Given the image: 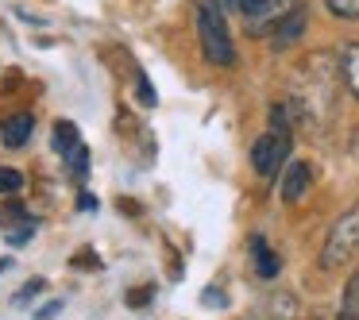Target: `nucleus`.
I'll return each instance as SVG.
<instances>
[{"label": "nucleus", "mask_w": 359, "mask_h": 320, "mask_svg": "<svg viewBox=\"0 0 359 320\" xmlns=\"http://www.w3.org/2000/svg\"><path fill=\"white\" fill-rule=\"evenodd\" d=\"M55 151L62 155V162L70 166L74 178L86 181V174H89V147L81 143L78 127H74L70 120H58V124H55Z\"/></svg>", "instance_id": "39448f33"}, {"label": "nucleus", "mask_w": 359, "mask_h": 320, "mask_svg": "<svg viewBox=\"0 0 359 320\" xmlns=\"http://www.w3.org/2000/svg\"><path fill=\"white\" fill-rule=\"evenodd\" d=\"M78 209H81V212H93V209H97V197H93V193H81V197H78Z\"/></svg>", "instance_id": "aec40b11"}, {"label": "nucleus", "mask_w": 359, "mask_h": 320, "mask_svg": "<svg viewBox=\"0 0 359 320\" xmlns=\"http://www.w3.org/2000/svg\"><path fill=\"white\" fill-rule=\"evenodd\" d=\"M70 266L74 270H101V255H97L93 247H86V251H78V255L70 258Z\"/></svg>", "instance_id": "2eb2a0df"}, {"label": "nucleus", "mask_w": 359, "mask_h": 320, "mask_svg": "<svg viewBox=\"0 0 359 320\" xmlns=\"http://www.w3.org/2000/svg\"><path fill=\"white\" fill-rule=\"evenodd\" d=\"M251 263H255L259 278H274V274L282 270V258H278V251L266 243V235H251Z\"/></svg>", "instance_id": "1a4fd4ad"}, {"label": "nucleus", "mask_w": 359, "mask_h": 320, "mask_svg": "<svg viewBox=\"0 0 359 320\" xmlns=\"http://www.w3.org/2000/svg\"><path fill=\"white\" fill-rule=\"evenodd\" d=\"M58 309H62V301H55V305H47V309H39V320H50Z\"/></svg>", "instance_id": "412c9836"}, {"label": "nucleus", "mask_w": 359, "mask_h": 320, "mask_svg": "<svg viewBox=\"0 0 359 320\" xmlns=\"http://www.w3.org/2000/svg\"><path fill=\"white\" fill-rule=\"evenodd\" d=\"M224 4H228L232 12H243V4H248V0H224Z\"/></svg>", "instance_id": "4be33fe9"}, {"label": "nucleus", "mask_w": 359, "mask_h": 320, "mask_svg": "<svg viewBox=\"0 0 359 320\" xmlns=\"http://www.w3.org/2000/svg\"><path fill=\"white\" fill-rule=\"evenodd\" d=\"M20 186H24V174L12 166H0V193H16Z\"/></svg>", "instance_id": "dca6fc26"}, {"label": "nucleus", "mask_w": 359, "mask_h": 320, "mask_svg": "<svg viewBox=\"0 0 359 320\" xmlns=\"http://www.w3.org/2000/svg\"><path fill=\"white\" fill-rule=\"evenodd\" d=\"M328 12L340 20H359V0H325Z\"/></svg>", "instance_id": "4468645a"}, {"label": "nucleus", "mask_w": 359, "mask_h": 320, "mask_svg": "<svg viewBox=\"0 0 359 320\" xmlns=\"http://www.w3.org/2000/svg\"><path fill=\"white\" fill-rule=\"evenodd\" d=\"M201 305H205V309H220V305H228V297H224V289H205V293H201Z\"/></svg>", "instance_id": "6ab92c4d"}, {"label": "nucleus", "mask_w": 359, "mask_h": 320, "mask_svg": "<svg viewBox=\"0 0 359 320\" xmlns=\"http://www.w3.org/2000/svg\"><path fill=\"white\" fill-rule=\"evenodd\" d=\"M197 35H201V50L212 66L236 62V47H232V35H228V20H224L220 0H197Z\"/></svg>", "instance_id": "f257e3e1"}, {"label": "nucleus", "mask_w": 359, "mask_h": 320, "mask_svg": "<svg viewBox=\"0 0 359 320\" xmlns=\"http://www.w3.org/2000/svg\"><path fill=\"white\" fill-rule=\"evenodd\" d=\"M35 132V116L32 112H12L8 120H4V127H0V139H4V147H24L27 139H32Z\"/></svg>", "instance_id": "6e6552de"}, {"label": "nucleus", "mask_w": 359, "mask_h": 320, "mask_svg": "<svg viewBox=\"0 0 359 320\" xmlns=\"http://www.w3.org/2000/svg\"><path fill=\"white\" fill-rule=\"evenodd\" d=\"M302 32H305V8H294V12H290V16L278 24V27H274V39H271V43H274V50L290 47V43H294Z\"/></svg>", "instance_id": "9b49d317"}, {"label": "nucleus", "mask_w": 359, "mask_h": 320, "mask_svg": "<svg viewBox=\"0 0 359 320\" xmlns=\"http://www.w3.org/2000/svg\"><path fill=\"white\" fill-rule=\"evenodd\" d=\"M32 235H35V220H24V224H20L16 232H12V239H8V243H12V247H24V243L32 239Z\"/></svg>", "instance_id": "a211bd4d"}, {"label": "nucleus", "mask_w": 359, "mask_h": 320, "mask_svg": "<svg viewBox=\"0 0 359 320\" xmlns=\"http://www.w3.org/2000/svg\"><path fill=\"white\" fill-rule=\"evenodd\" d=\"M336 320H359V270L344 286V301H340V316Z\"/></svg>", "instance_id": "f8f14e48"}, {"label": "nucleus", "mask_w": 359, "mask_h": 320, "mask_svg": "<svg viewBox=\"0 0 359 320\" xmlns=\"http://www.w3.org/2000/svg\"><path fill=\"white\" fill-rule=\"evenodd\" d=\"M297 316V301L290 293H271L248 312V320H294Z\"/></svg>", "instance_id": "423d86ee"}, {"label": "nucleus", "mask_w": 359, "mask_h": 320, "mask_svg": "<svg viewBox=\"0 0 359 320\" xmlns=\"http://www.w3.org/2000/svg\"><path fill=\"white\" fill-rule=\"evenodd\" d=\"M290 158V127H271L266 135H259L255 147H251V166H255L263 178H274V174L286 166Z\"/></svg>", "instance_id": "7ed1b4c3"}, {"label": "nucleus", "mask_w": 359, "mask_h": 320, "mask_svg": "<svg viewBox=\"0 0 359 320\" xmlns=\"http://www.w3.org/2000/svg\"><path fill=\"white\" fill-rule=\"evenodd\" d=\"M151 297H155V286H135V289H128V305H132V309H143Z\"/></svg>", "instance_id": "f3484780"}, {"label": "nucleus", "mask_w": 359, "mask_h": 320, "mask_svg": "<svg viewBox=\"0 0 359 320\" xmlns=\"http://www.w3.org/2000/svg\"><path fill=\"white\" fill-rule=\"evenodd\" d=\"M359 258V204L348 209L325 235V247H320V266L325 270H340V266L355 263Z\"/></svg>", "instance_id": "f03ea898"}, {"label": "nucleus", "mask_w": 359, "mask_h": 320, "mask_svg": "<svg viewBox=\"0 0 359 320\" xmlns=\"http://www.w3.org/2000/svg\"><path fill=\"white\" fill-rule=\"evenodd\" d=\"M309 186H313V166L309 162H294L286 170V178H282V201L297 204L305 193H309Z\"/></svg>", "instance_id": "0eeeda50"}, {"label": "nucleus", "mask_w": 359, "mask_h": 320, "mask_svg": "<svg viewBox=\"0 0 359 320\" xmlns=\"http://www.w3.org/2000/svg\"><path fill=\"white\" fill-rule=\"evenodd\" d=\"M294 8H302L297 0H248L240 16H243V24H248L251 35H266V32H274Z\"/></svg>", "instance_id": "20e7f679"}, {"label": "nucleus", "mask_w": 359, "mask_h": 320, "mask_svg": "<svg viewBox=\"0 0 359 320\" xmlns=\"http://www.w3.org/2000/svg\"><path fill=\"white\" fill-rule=\"evenodd\" d=\"M0 270H8V258H0Z\"/></svg>", "instance_id": "5701e85b"}, {"label": "nucleus", "mask_w": 359, "mask_h": 320, "mask_svg": "<svg viewBox=\"0 0 359 320\" xmlns=\"http://www.w3.org/2000/svg\"><path fill=\"white\" fill-rule=\"evenodd\" d=\"M340 81L359 101V43H348V47L340 50Z\"/></svg>", "instance_id": "9d476101"}, {"label": "nucleus", "mask_w": 359, "mask_h": 320, "mask_svg": "<svg viewBox=\"0 0 359 320\" xmlns=\"http://www.w3.org/2000/svg\"><path fill=\"white\" fill-rule=\"evenodd\" d=\"M43 286H47L43 278L24 281V286L16 289V297H12V305H16V309H27V305H32V297H39V293H43Z\"/></svg>", "instance_id": "ddd939ff"}]
</instances>
